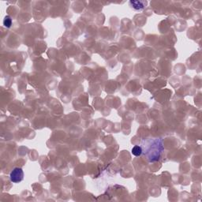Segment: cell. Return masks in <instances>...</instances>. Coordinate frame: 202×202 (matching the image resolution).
<instances>
[{
	"mask_svg": "<svg viewBox=\"0 0 202 202\" xmlns=\"http://www.w3.org/2000/svg\"><path fill=\"white\" fill-rule=\"evenodd\" d=\"M3 25L5 27L10 28L12 25V19L10 16H6L3 20Z\"/></svg>",
	"mask_w": 202,
	"mask_h": 202,
	"instance_id": "obj_5",
	"label": "cell"
},
{
	"mask_svg": "<svg viewBox=\"0 0 202 202\" xmlns=\"http://www.w3.org/2000/svg\"><path fill=\"white\" fill-rule=\"evenodd\" d=\"M10 181L14 183L21 182L24 179V171L21 167H15L10 175Z\"/></svg>",
	"mask_w": 202,
	"mask_h": 202,
	"instance_id": "obj_2",
	"label": "cell"
},
{
	"mask_svg": "<svg viewBox=\"0 0 202 202\" xmlns=\"http://www.w3.org/2000/svg\"><path fill=\"white\" fill-rule=\"evenodd\" d=\"M131 153L133 156H140L143 153V150H142V148L140 145H135L133 148H132V151Z\"/></svg>",
	"mask_w": 202,
	"mask_h": 202,
	"instance_id": "obj_4",
	"label": "cell"
},
{
	"mask_svg": "<svg viewBox=\"0 0 202 202\" xmlns=\"http://www.w3.org/2000/svg\"><path fill=\"white\" fill-rule=\"evenodd\" d=\"M141 147L149 162L157 161L164 149V143L161 138H149L144 140Z\"/></svg>",
	"mask_w": 202,
	"mask_h": 202,
	"instance_id": "obj_1",
	"label": "cell"
},
{
	"mask_svg": "<svg viewBox=\"0 0 202 202\" xmlns=\"http://www.w3.org/2000/svg\"><path fill=\"white\" fill-rule=\"evenodd\" d=\"M144 2H138V1H130V4L131 7L137 10H141L144 7Z\"/></svg>",
	"mask_w": 202,
	"mask_h": 202,
	"instance_id": "obj_3",
	"label": "cell"
}]
</instances>
